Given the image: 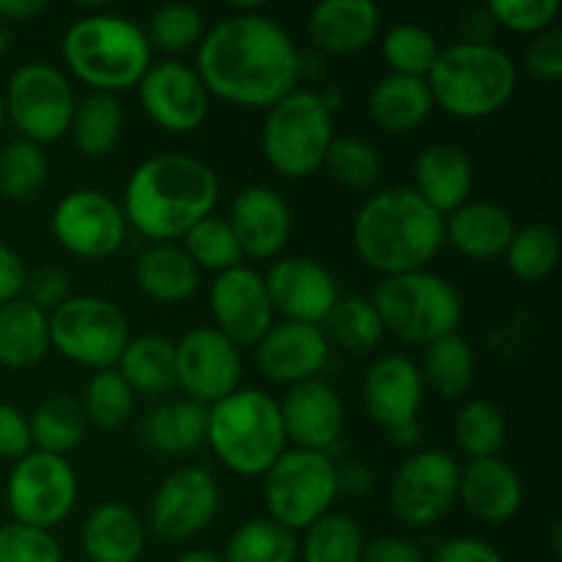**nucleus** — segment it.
<instances>
[{
    "label": "nucleus",
    "instance_id": "obj_16",
    "mask_svg": "<svg viewBox=\"0 0 562 562\" xmlns=\"http://www.w3.org/2000/svg\"><path fill=\"white\" fill-rule=\"evenodd\" d=\"M176 346V384L190 395V401L214 406L241 382L239 346L231 344L220 329L195 327L181 335Z\"/></svg>",
    "mask_w": 562,
    "mask_h": 562
},
{
    "label": "nucleus",
    "instance_id": "obj_45",
    "mask_svg": "<svg viewBox=\"0 0 562 562\" xmlns=\"http://www.w3.org/2000/svg\"><path fill=\"white\" fill-rule=\"evenodd\" d=\"M439 49L442 47H439L437 36L431 31L420 25H409V22L393 25L382 38V55L390 69H393V75L420 77V80H426L431 66L437 64Z\"/></svg>",
    "mask_w": 562,
    "mask_h": 562
},
{
    "label": "nucleus",
    "instance_id": "obj_62",
    "mask_svg": "<svg viewBox=\"0 0 562 562\" xmlns=\"http://www.w3.org/2000/svg\"><path fill=\"white\" fill-rule=\"evenodd\" d=\"M3 119H5V104H3V97H0V126H3Z\"/></svg>",
    "mask_w": 562,
    "mask_h": 562
},
{
    "label": "nucleus",
    "instance_id": "obj_23",
    "mask_svg": "<svg viewBox=\"0 0 562 562\" xmlns=\"http://www.w3.org/2000/svg\"><path fill=\"white\" fill-rule=\"evenodd\" d=\"M423 395H426V382H423L420 368L404 355L379 357L368 368L366 382H362V404H366L368 417L387 431L417 420Z\"/></svg>",
    "mask_w": 562,
    "mask_h": 562
},
{
    "label": "nucleus",
    "instance_id": "obj_29",
    "mask_svg": "<svg viewBox=\"0 0 562 562\" xmlns=\"http://www.w3.org/2000/svg\"><path fill=\"white\" fill-rule=\"evenodd\" d=\"M209 406L195 401H168L143 417L140 439L159 456H190L206 445Z\"/></svg>",
    "mask_w": 562,
    "mask_h": 562
},
{
    "label": "nucleus",
    "instance_id": "obj_7",
    "mask_svg": "<svg viewBox=\"0 0 562 562\" xmlns=\"http://www.w3.org/2000/svg\"><path fill=\"white\" fill-rule=\"evenodd\" d=\"M371 302L382 318L384 333L415 346H428L445 335H453L464 316L453 283L428 269L384 278Z\"/></svg>",
    "mask_w": 562,
    "mask_h": 562
},
{
    "label": "nucleus",
    "instance_id": "obj_14",
    "mask_svg": "<svg viewBox=\"0 0 562 562\" xmlns=\"http://www.w3.org/2000/svg\"><path fill=\"white\" fill-rule=\"evenodd\" d=\"M459 461L445 450L412 453L390 483L393 514L409 527H431L459 503Z\"/></svg>",
    "mask_w": 562,
    "mask_h": 562
},
{
    "label": "nucleus",
    "instance_id": "obj_54",
    "mask_svg": "<svg viewBox=\"0 0 562 562\" xmlns=\"http://www.w3.org/2000/svg\"><path fill=\"white\" fill-rule=\"evenodd\" d=\"M362 562H428L423 549L415 541L398 536H382L366 543Z\"/></svg>",
    "mask_w": 562,
    "mask_h": 562
},
{
    "label": "nucleus",
    "instance_id": "obj_31",
    "mask_svg": "<svg viewBox=\"0 0 562 562\" xmlns=\"http://www.w3.org/2000/svg\"><path fill=\"white\" fill-rule=\"evenodd\" d=\"M135 280L148 300L159 305H179L195 296L201 272L181 247L154 245L137 258Z\"/></svg>",
    "mask_w": 562,
    "mask_h": 562
},
{
    "label": "nucleus",
    "instance_id": "obj_56",
    "mask_svg": "<svg viewBox=\"0 0 562 562\" xmlns=\"http://www.w3.org/2000/svg\"><path fill=\"white\" fill-rule=\"evenodd\" d=\"M499 25L492 16L488 5L481 9H470L467 14H461L459 20V36L464 44H494Z\"/></svg>",
    "mask_w": 562,
    "mask_h": 562
},
{
    "label": "nucleus",
    "instance_id": "obj_2",
    "mask_svg": "<svg viewBox=\"0 0 562 562\" xmlns=\"http://www.w3.org/2000/svg\"><path fill=\"white\" fill-rule=\"evenodd\" d=\"M220 201V179L190 154H154L132 170L124 190L126 225L157 245L184 239Z\"/></svg>",
    "mask_w": 562,
    "mask_h": 562
},
{
    "label": "nucleus",
    "instance_id": "obj_44",
    "mask_svg": "<svg viewBox=\"0 0 562 562\" xmlns=\"http://www.w3.org/2000/svg\"><path fill=\"white\" fill-rule=\"evenodd\" d=\"M181 250L190 256V261L195 263L198 272L206 269V272L223 274L228 272V269L241 267V261H245L228 220L214 217V214H209L206 220H201V223L192 225V228L187 231L184 247H181Z\"/></svg>",
    "mask_w": 562,
    "mask_h": 562
},
{
    "label": "nucleus",
    "instance_id": "obj_21",
    "mask_svg": "<svg viewBox=\"0 0 562 562\" xmlns=\"http://www.w3.org/2000/svg\"><path fill=\"white\" fill-rule=\"evenodd\" d=\"M329 360V340L322 327L300 322L272 324L256 344V362L263 379L274 384H300L318 379Z\"/></svg>",
    "mask_w": 562,
    "mask_h": 562
},
{
    "label": "nucleus",
    "instance_id": "obj_39",
    "mask_svg": "<svg viewBox=\"0 0 562 562\" xmlns=\"http://www.w3.org/2000/svg\"><path fill=\"white\" fill-rule=\"evenodd\" d=\"M560 239L558 231L547 223H530L525 228H516L505 261H508L510 274L521 283H541L558 267Z\"/></svg>",
    "mask_w": 562,
    "mask_h": 562
},
{
    "label": "nucleus",
    "instance_id": "obj_11",
    "mask_svg": "<svg viewBox=\"0 0 562 562\" xmlns=\"http://www.w3.org/2000/svg\"><path fill=\"white\" fill-rule=\"evenodd\" d=\"M3 104L5 115L16 126L22 140L44 146V143H55L69 135L77 99L71 82L58 66L36 60V64L20 66L11 75Z\"/></svg>",
    "mask_w": 562,
    "mask_h": 562
},
{
    "label": "nucleus",
    "instance_id": "obj_50",
    "mask_svg": "<svg viewBox=\"0 0 562 562\" xmlns=\"http://www.w3.org/2000/svg\"><path fill=\"white\" fill-rule=\"evenodd\" d=\"M525 69L541 82H558L562 77V33L558 27L532 36L525 49Z\"/></svg>",
    "mask_w": 562,
    "mask_h": 562
},
{
    "label": "nucleus",
    "instance_id": "obj_63",
    "mask_svg": "<svg viewBox=\"0 0 562 562\" xmlns=\"http://www.w3.org/2000/svg\"><path fill=\"white\" fill-rule=\"evenodd\" d=\"M75 562H88V560H75Z\"/></svg>",
    "mask_w": 562,
    "mask_h": 562
},
{
    "label": "nucleus",
    "instance_id": "obj_8",
    "mask_svg": "<svg viewBox=\"0 0 562 562\" xmlns=\"http://www.w3.org/2000/svg\"><path fill=\"white\" fill-rule=\"evenodd\" d=\"M333 140L329 108L318 93L300 88L274 102L261 126L263 159L285 179H307L324 168Z\"/></svg>",
    "mask_w": 562,
    "mask_h": 562
},
{
    "label": "nucleus",
    "instance_id": "obj_30",
    "mask_svg": "<svg viewBox=\"0 0 562 562\" xmlns=\"http://www.w3.org/2000/svg\"><path fill=\"white\" fill-rule=\"evenodd\" d=\"M434 110L428 82L420 77L384 75L368 97V115L384 132H412L426 124Z\"/></svg>",
    "mask_w": 562,
    "mask_h": 562
},
{
    "label": "nucleus",
    "instance_id": "obj_51",
    "mask_svg": "<svg viewBox=\"0 0 562 562\" xmlns=\"http://www.w3.org/2000/svg\"><path fill=\"white\" fill-rule=\"evenodd\" d=\"M31 305H36L38 311L44 313H53L55 307L64 305L69 300V278H66L60 269H38L36 274H31L25 283V296Z\"/></svg>",
    "mask_w": 562,
    "mask_h": 562
},
{
    "label": "nucleus",
    "instance_id": "obj_53",
    "mask_svg": "<svg viewBox=\"0 0 562 562\" xmlns=\"http://www.w3.org/2000/svg\"><path fill=\"white\" fill-rule=\"evenodd\" d=\"M428 562H505L503 552L483 538L459 536L439 543Z\"/></svg>",
    "mask_w": 562,
    "mask_h": 562
},
{
    "label": "nucleus",
    "instance_id": "obj_25",
    "mask_svg": "<svg viewBox=\"0 0 562 562\" xmlns=\"http://www.w3.org/2000/svg\"><path fill=\"white\" fill-rule=\"evenodd\" d=\"M472 187H475V168L464 148L453 143H434L417 154L412 190L442 217L470 201Z\"/></svg>",
    "mask_w": 562,
    "mask_h": 562
},
{
    "label": "nucleus",
    "instance_id": "obj_12",
    "mask_svg": "<svg viewBox=\"0 0 562 562\" xmlns=\"http://www.w3.org/2000/svg\"><path fill=\"white\" fill-rule=\"evenodd\" d=\"M77 472L64 456L31 450L14 464L5 503L16 525L53 532L77 505Z\"/></svg>",
    "mask_w": 562,
    "mask_h": 562
},
{
    "label": "nucleus",
    "instance_id": "obj_57",
    "mask_svg": "<svg viewBox=\"0 0 562 562\" xmlns=\"http://www.w3.org/2000/svg\"><path fill=\"white\" fill-rule=\"evenodd\" d=\"M47 11V0H0V20L25 22Z\"/></svg>",
    "mask_w": 562,
    "mask_h": 562
},
{
    "label": "nucleus",
    "instance_id": "obj_10",
    "mask_svg": "<svg viewBox=\"0 0 562 562\" xmlns=\"http://www.w3.org/2000/svg\"><path fill=\"white\" fill-rule=\"evenodd\" d=\"M130 338L124 311L104 296H69L49 313V346L91 371L115 368Z\"/></svg>",
    "mask_w": 562,
    "mask_h": 562
},
{
    "label": "nucleus",
    "instance_id": "obj_37",
    "mask_svg": "<svg viewBox=\"0 0 562 562\" xmlns=\"http://www.w3.org/2000/svg\"><path fill=\"white\" fill-rule=\"evenodd\" d=\"M225 562H296L300 541L296 532L267 519H250L228 538Z\"/></svg>",
    "mask_w": 562,
    "mask_h": 562
},
{
    "label": "nucleus",
    "instance_id": "obj_32",
    "mask_svg": "<svg viewBox=\"0 0 562 562\" xmlns=\"http://www.w3.org/2000/svg\"><path fill=\"white\" fill-rule=\"evenodd\" d=\"M49 313L27 300L0 305V366L31 368L49 355Z\"/></svg>",
    "mask_w": 562,
    "mask_h": 562
},
{
    "label": "nucleus",
    "instance_id": "obj_26",
    "mask_svg": "<svg viewBox=\"0 0 562 562\" xmlns=\"http://www.w3.org/2000/svg\"><path fill=\"white\" fill-rule=\"evenodd\" d=\"M382 11L371 0H322L307 16V36L322 53L355 55L376 38Z\"/></svg>",
    "mask_w": 562,
    "mask_h": 562
},
{
    "label": "nucleus",
    "instance_id": "obj_24",
    "mask_svg": "<svg viewBox=\"0 0 562 562\" xmlns=\"http://www.w3.org/2000/svg\"><path fill=\"white\" fill-rule=\"evenodd\" d=\"M459 499L467 514L483 525H505L516 519L525 505V483L519 472L499 456L475 459L461 467Z\"/></svg>",
    "mask_w": 562,
    "mask_h": 562
},
{
    "label": "nucleus",
    "instance_id": "obj_43",
    "mask_svg": "<svg viewBox=\"0 0 562 562\" xmlns=\"http://www.w3.org/2000/svg\"><path fill=\"white\" fill-rule=\"evenodd\" d=\"M80 406L91 426L102 428V431H115L124 423H130L132 412H135V393H132V387L115 368L93 371V376L86 384Z\"/></svg>",
    "mask_w": 562,
    "mask_h": 562
},
{
    "label": "nucleus",
    "instance_id": "obj_28",
    "mask_svg": "<svg viewBox=\"0 0 562 562\" xmlns=\"http://www.w3.org/2000/svg\"><path fill=\"white\" fill-rule=\"evenodd\" d=\"M82 552L88 562H140L146 527L124 503H102L82 521Z\"/></svg>",
    "mask_w": 562,
    "mask_h": 562
},
{
    "label": "nucleus",
    "instance_id": "obj_41",
    "mask_svg": "<svg viewBox=\"0 0 562 562\" xmlns=\"http://www.w3.org/2000/svg\"><path fill=\"white\" fill-rule=\"evenodd\" d=\"M456 442L461 453L470 461L494 459L505 448L508 439V423H505L503 409L492 401H470L456 417Z\"/></svg>",
    "mask_w": 562,
    "mask_h": 562
},
{
    "label": "nucleus",
    "instance_id": "obj_49",
    "mask_svg": "<svg viewBox=\"0 0 562 562\" xmlns=\"http://www.w3.org/2000/svg\"><path fill=\"white\" fill-rule=\"evenodd\" d=\"M488 11L505 31L538 36V33L554 27V20L560 14V0H492Z\"/></svg>",
    "mask_w": 562,
    "mask_h": 562
},
{
    "label": "nucleus",
    "instance_id": "obj_1",
    "mask_svg": "<svg viewBox=\"0 0 562 562\" xmlns=\"http://www.w3.org/2000/svg\"><path fill=\"white\" fill-rule=\"evenodd\" d=\"M195 71L209 97L269 110L296 88L302 58L280 22L258 11H236L206 31Z\"/></svg>",
    "mask_w": 562,
    "mask_h": 562
},
{
    "label": "nucleus",
    "instance_id": "obj_38",
    "mask_svg": "<svg viewBox=\"0 0 562 562\" xmlns=\"http://www.w3.org/2000/svg\"><path fill=\"white\" fill-rule=\"evenodd\" d=\"M324 335L351 355H366L382 344L384 324L371 300L344 296L324 318Z\"/></svg>",
    "mask_w": 562,
    "mask_h": 562
},
{
    "label": "nucleus",
    "instance_id": "obj_47",
    "mask_svg": "<svg viewBox=\"0 0 562 562\" xmlns=\"http://www.w3.org/2000/svg\"><path fill=\"white\" fill-rule=\"evenodd\" d=\"M324 168H329L335 181L349 190H368L379 181L382 159L371 143L357 140V137H335L327 159H324Z\"/></svg>",
    "mask_w": 562,
    "mask_h": 562
},
{
    "label": "nucleus",
    "instance_id": "obj_55",
    "mask_svg": "<svg viewBox=\"0 0 562 562\" xmlns=\"http://www.w3.org/2000/svg\"><path fill=\"white\" fill-rule=\"evenodd\" d=\"M27 283V269L20 252L11 250L9 245L0 241V305L14 302L25 294Z\"/></svg>",
    "mask_w": 562,
    "mask_h": 562
},
{
    "label": "nucleus",
    "instance_id": "obj_34",
    "mask_svg": "<svg viewBox=\"0 0 562 562\" xmlns=\"http://www.w3.org/2000/svg\"><path fill=\"white\" fill-rule=\"evenodd\" d=\"M124 132V110L113 93H88L77 102L71 115L69 135L75 148L88 159H102L119 146Z\"/></svg>",
    "mask_w": 562,
    "mask_h": 562
},
{
    "label": "nucleus",
    "instance_id": "obj_33",
    "mask_svg": "<svg viewBox=\"0 0 562 562\" xmlns=\"http://www.w3.org/2000/svg\"><path fill=\"white\" fill-rule=\"evenodd\" d=\"M132 393L165 395L176 387V346L162 335L130 338L124 355L115 362Z\"/></svg>",
    "mask_w": 562,
    "mask_h": 562
},
{
    "label": "nucleus",
    "instance_id": "obj_48",
    "mask_svg": "<svg viewBox=\"0 0 562 562\" xmlns=\"http://www.w3.org/2000/svg\"><path fill=\"white\" fill-rule=\"evenodd\" d=\"M0 562H64V552L53 532L9 521L0 527Z\"/></svg>",
    "mask_w": 562,
    "mask_h": 562
},
{
    "label": "nucleus",
    "instance_id": "obj_58",
    "mask_svg": "<svg viewBox=\"0 0 562 562\" xmlns=\"http://www.w3.org/2000/svg\"><path fill=\"white\" fill-rule=\"evenodd\" d=\"M338 492H349V494L371 492V472L362 470V467L357 464L344 467V470H338Z\"/></svg>",
    "mask_w": 562,
    "mask_h": 562
},
{
    "label": "nucleus",
    "instance_id": "obj_19",
    "mask_svg": "<svg viewBox=\"0 0 562 562\" xmlns=\"http://www.w3.org/2000/svg\"><path fill=\"white\" fill-rule=\"evenodd\" d=\"M263 283H267L274 316L280 313L283 322L316 324V327H322L324 318L329 316V311L340 300L335 274L307 256L280 258L263 274Z\"/></svg>",
    "mask_w": 562,
    "mask_h": 562
},
{
    "label": "nucleus",
    "instance_id": "obj_42",
    "mask_svg": "<svg viewBox=\"0 0 562 562\" xmlns=\"http://www.w3.org/2000/svg\"><path fill=\"white\" fill-rule=\"evenodd\" d=\"M49 176L47 154L31 140H11L0 151V192L9 201L25 203L44 190Z\"/></svg>",
    "mask_w": 562,
    "mask_h": 562
},
{
    "label": "nucleus",
    "instance_id": "obj_3",
    "mask_svg": "<svg viewBox=\"0 0 562 562\" xmlns=\"http://www.w3.org/2000/svg\"><path fill=\"white\" fill-rule=\"evenodd\" d=\"M351 239L360 261L384 278L420 272L442 250L445 217L412 187H393L362 203Z\"/></svg>",
    "mask_w": 562,
    "mask_h": 562
},
{
    "label": "nucleus",
    "instance_id": "obj_4",
    "mask_svg": "<svg viewBox=\"0 0 562 562\" xmlns=\"http://www.w3.org/2000/svg\"><path fill=\"white\" fill-rule=\"evenodd\" d=\"M71 75L97 93L137 88L151 66V44L137 22L119 14L80 16L60 44Z\"/></svg>",
    "mask_w": 562,
    "mask_h": 562
},
{
    "label": "nucleus",
    "instance_id": "obj_15",
    "mask_svg": "<svg viewBox=\"0 0 562 562\" xmlns=\"http://www.w3.org/2000/svg\"><path fill=\"white\" fill-rule=\"evenodd\" d=\"M220 486L203 467H179L154 492L148 530L168 543H184L206 530L220 514Z\"/></svg>",
    "mask_w": 562,
    "mask_h": 562
},
{
    "label": "nucleus",
    "instance_id": "obj_18",
    "mask_svg": "<svg viewBox=\"0 0 562 562\" xmlns=\"http://www.w3.org/2000/svg\"><path fill=\"white\" fill-rule=\"evenodd\" d=\"M209 302L217 324L214 329L236 346H256L274 324V307L263 274L245 263L217 274Z\"/></svg>",
    "mask_w": 562,
    "mask_h": 562
},
{
    "label": "nucleus",
    "instance_id": "obj_60",
    "mask_svg": "<svg viewBox=\"0 0 562 562\" xmlns=\"http://www.w3.org/2000/svg\"><path fill=\"white\" fill-rule=\"evenodd\" d=\"M176 562H225L223 554L206 552V549H190V552L179 554Z\"/></svg>",
    "mask_w": 562,
    "mask_h": 562
},
{
    "label": "nucleus",
    "instance_id": "obj_40",
    "mask_svg": "<svg viewBox=\"0 0 562 562\" xmlns=\"http://www.w3.org/2000/svg\"><path fill=\"white\" fill-rule=\"evenodd\" d=\"M366 538L360 525L346 514H333L311 525L302 541V562H362Z\"/></svg>",
    "mask_w": 562,
    "mask_h": 562
},
{
    "label": "nucleus",
    "instance_id": "obj_20",
    "mask_svg": "<svg viewBox=\"0 0 562 562\" xmlns=\"http://www.w3.org/2000/svg\"><path fill=\"white\" fill-rule=\"evenodd\" d=\"M280 417L289 442L300 450L329 453L344 434V401L324 379L291 384L280 401Z\"/></svg>",
    "mask_w": 562,
    "mask_h": 562
},
{
    "label": "nucleus",
    "instance_id": "obj_52",
    "mask_svg": "<svg viewBox=\"0 0 562 562\" xmlns=\"http://www.w3.org/2000/svg\"><path fill=\"white\" fill-rule=\"evenodd\" d=\"M31 426L27 415H22L16 406L0 404V459L20 461L31 453Z\"/></svg>",
    "mask_w": 562,
    "mask_h": 562
},
{
    "label": "nucleus",
    "instance_id": "obj_22",
    "mask_svg": "<svg viewBox=\"0 0 562 562\" xmlns=\"http://www.w3.org/2000/svg\"><path fill=\"white\" fill-rule=\"evenodd\" d=\"M225 220H228L245 258L269 261V258L280 256L289 245L291 209L272 187H245L234 198Z\"/></svg>",
    "mask_w": 562,
    "mask_h": 562
},
{
    "label": "nucleus",
    "instance_id": "obj_5",
    "mask_svg": "<svg viewBox=\"0 0 562 562\" xmlns=\"http://www.w3.org/2000/svg\"><path fill=\"white\" fill-rule=\"evenodd\" d=\"M434 108L461 121L488 119L514 99L516 64L497 44H450L426 77Z\"/></svg>",
    "mask_w": 562,
    "mask_h": 562
},
{
    "label": "nucleus",
    "instance_id": "obj_17",
    "mask_svg": "<svg viewBox=\"0 0 562 562\" xmlns=\"http://www.w3.org/2000/svg\"><path fill=\"white\" fill-rule=\"evenodd\" d=\"M140 108L165 132H195L209 115V91L198 71L181 60H159L148 66L137 82Z\"/></svg>",
    "mask_w": 562,
    "mask_h": 562
},
{
    "label": "nucleus",
    "instance_id": "obj_13",
    "mask_svg": "<svg viewBox=\"0 0 562 562\" xmlns=\"http://www.w3.org/2000/svg\"><path fill=\"white\" fill-rule=\"evenodd\" d=\"M49 231L69 256L102 261L115 256L126 239L124 209L102 190L66 192L53 209Z\"/></svg>",
    "mask_w": 562,
    "mask_h": 562
},
{
    "label": "nucleus",
    "instance_id": "obj_46",
    "mask_svg": "<svg viewBox=\"0 0 562 562\" xmlns=\"http://www.w3.org/2000/svg\"><path fill=\"white\" fill-rule=\"evenodd\" d=\"M206 36V25H203V14L190 3H168L162 9L154 11L148 20L146 38L151 44V53L181 55L187 49H198V44Z\"/></svg>",
    "mask_w": 562,
    "mask_h": 562
},
{
    "label": "nucleus",
    "instance_id": "obj_6",
    "mask_svg": "<svg viewBox=\"0 0 562 562\" xmlns=\"http://www.w3.org/2000/svg\"><path fill=\"white\" fill-rule=\"evenodd\" d=\"M206 445L234 475H267L289 445L278 398L263 390H236L209 406Z\"/></svg>",
    "mask_w": 562,
    "mask_h": 562
},
{
    "label": "nucleus",
    "instance_id": "obj_27",
    "mask_svg": "<svg viewBox=\"0 0 562 562\" xmlns=\"http://www.w3.org/2000/svg\"><path fill=\"white\" fill-rule=\"evenodd\" d=\"M514 234L516 223L510 212L492 201H467L445 217V241L470 261H494L505 256Z\"/></svg>",
    "mask_w": 562,
    "mask_h": 562
},
{
    "label": "nucleus",
    "instance_id": "obj_36",
    "mask_svg": "<svg viewBox=\"0 0 562 562\" xmlns=\"http://www.w3.org/2000/svg\"><path fill=\"white\" fill-rule=\"evenodd\" d=\"M423 382L445 401L461 398L470 393L475 382V351L470 340L459 333L445 335L426 346V360H423Z\"/></svg>",
    "mask_w": 562,
    "mask_h": 562
},
{
    "label": "nucleus",
    "instance_id": "obj_35",
    "mask_svg": "<svg viewBox=\"0 0 562 562\" xmlns=\"http://www.w3.org/2000/svg\"><path fill=\"white\" fill-rule=\"evenodd\" d=\"M31 426V445L38 453L49 456H66L86 439V412H82L80 401L71 395H49L47 401L33 409L27 417Z\"/></svg>",
    "mask_w": 562,
    "mask_h": 562
},
{
    "label": "nucleus",
    "instance_id": "obj_61",
    "mask_svg": "<svg viewBox=\"0 0 562 562\" xmlns=\"http://www.w3.org/2000/svg\"><path fill=\"white\" fill-rule=\"evenodd\" d=\"M11 47V25L5 20H0V55L9 53Z\"/></svg>",
    "mask_w": 562,
    "mask_h": 562
},
{
    "label": "nucleus",
    "instance_id": "obj_9",
    "mask_svg": "<svg viewBox=\"0 0 562 562\" xmlns=\"http://www.w3.org/2000/svg\"><path fill=\"white\" fill-rule=\"evenodd\" d=\"M338 494V467L329 453L285 450L263 475V505L269 519L291 532H305L327 516Z\"/></svg>",
    "mask_w": 562,
    "mask_h": 562
},
{
    "label": "nucleus",
    "instance_id": "obj_59",
    "mask_svg": "<svg viewBox=\"0 0 562 562\" xmlns=\"http://www.w3.org/2000/svg\"><path fill=\"white\" fill-rule=\"evenodd\" d=\"M420 423L417 420H409V423H404V426H398V428H393V431H390V437H393V442L398 445V448H415L417 442H420Z\"/></svg>",
    "mask_w": 562,
    "mask_h": 562
}]
</instances>
